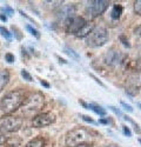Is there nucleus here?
Instances as JSON below:
<instances>
[{"label": "nucleus", "instance_id": "f257e3e1", "mask_svg": "<svg viewBox=\"0 0 141 147\" xmlns=\"http://www.w3.org/2000/svg\"><path fill=\"white\" fill-rule=\"evenodd\" d=\"M25 100V94L22 91H11L3 96L0 101V108L6 114H11L22 105Z\"/></svg>", "mask_w": 141, "mask_h": 147}, {"label": "nucleus", "instance_id": "f03ea898", "mask_svg": "<svg viewBox=\"0 0 141 147\" xmlns=\"http://www.w3.org/2000/svg\"><path fill=\"white\" fill-rule=\"evenodd\" d=\"M92 136L91 133L82 127H78L70 129L65 138V144L67 147H79L81 145H88L91 141Z\"/></svg>", "mask_w": 141, "mask_h": 147}, {"label": "nucleus", "instance_id": "7ed1b4c3", "mask_svg": "<svg viewBox=\"0 0 141 147\" xmlns=\"http://www.w3.org/2000/svg\"><path fill=\"white\" fill-rule=\"evenodd\" d=\"M45 105V99L44 95L39 92L32 93L28 98H26L22 102V111L25 114H31V113H35L39 112L40 109L44 107Z\"/></svg>", "mask_w": 141, "mask_h": 147}, {"label": "nucleus", "instance_id": "20e7f679", "mask_svg": "<svg viewBox=\"0 0 141 147\" xmlns=\"http://www.w3.org/2000/svg\"><path fill=\"white\" fill-rule=\"evenodd\" d=\"M108 40V31L105 27H95L87 36H86V45L95 48L103 46Z\"/></svg>", "mask_w": 141, "mask_h": 147}, {"label": "nucleus", "instance_id": "39448f33", "mask_svg": "<svg viewBox=\"0 0 141 147\" xmlns=\"http://www.w3.org/2000/svg\"><path fill=\"white\" fill-rule=\"evenodd\" d=\"M22 119L14 115H4L0 118V132L1 133H13L21 128Z\"/></svg>", "mask_w": 141, "mask_h": 147}, {"label": "nucleus", "instance_id": "423d86ee", "mask_svg": "<svg viewBox=\"0 0 141 147\" xmlns=\"http://www.w3.org/2000/svg\"><path fill=\"white\" fill-rule=\"evenodd\" d=\"M55 114L52 112H46V113H40L38 115H35L32 119V125L33 127L37 128H42V127H47L55 122Z\"/></svg>", "mask_w": 141, "mask_h": 147}, {"label": "nucleus", "instance_id": "0eeeda50", "mask_svg": "<svg viewBox=\"0 0 141 147\" xmlns=\"http://www.w3.org/2000/svg\"><path fill=\"white\" fill-rule=\"evenodd\" d=\"M108 5L109 3L106 1V0H93V1H89L87 5V12L93 18H95L101 16L108 8Z\"/></svg>", "mask_w": 141, "mask_h": 147}, {"label": "nucleus", "instance_id": "6e6552de", "mask_svg": "<svg viewBox=\"0 0 141 147\" xmlns=\"http://www.w3.org/2000/svg\"><path fill=\"white\" fill-rule=\"evenodd\" d=\"M85 24H86V21H85L84 18H81V17H74V18H72V19H70L66 24V26H67L66 27V32L68 34L75 35L82 28V26H84Z\"/></svg>", "mask_w": 141, "mask_h": 147}, {"label": "nucleus", "instance_id": "1a4fd4ad", "mask_svg": "<svg viewBox=\"0 0 141 147\" xmlns=\"http://www.w3.org/2000/svg\"><path fill=\"white\" fill-rule=\"evenodd\" d=\"M75 14V7L74 5H65L60 8V11L58 12L56 18L59 21H62V22H68L72 18H74Z\"/></svg>", "mask_w": 141, "mask_h": 147}, {"label": "nucleus", "instance_id": "9d476101", "mask_svg": "<svg viewBox=\"0 0 141 147\" xmlns=\"http://www.w3.org/2000/svg\"><path fill=\"white\" fill-rule=\"evenodd\" d=\"M124 61V54L119 51H109L105 54V63L109 66H117Z\"/></svg>", "mask_w": 141, "mask_h": 147}, {"label": "nucleus", "instance_id": "9b49d317", "mask_svg": "<svg viewBox=\"0 0 141 147\" xmlns=\"http://www.w3.org/2000/svg\"><path fill=\"white\" fill-rule=\"evenodd\" d=\"M94 28H95V25H94L92 21H88V22L86 21V24H85V25L82 26V28L75 34V36H77V38H86V36H87Z\"/></svg>", "mask_w": 141, "mask_h": 147}, {"label": "nucleus", "instance_id": "f8f14e48", "mask_svg": "<svg viewBox=\"0 0 141 147\" xmlns=\"http://www.w3.org/2000/svg\"><path fill=\"white\" fill-rule=\"evenodd\" d=\"M80 104L84 106V107H86L87 109H91V111L95 112L97 114H99V115H101V117L106 115V111H105L102 107H100V106H98V105H94V104H86L85 101H82V100H80Z\"/></svg>", "mask_w": 141, "mask_h": 147}, {"label": "nucleus", "instance_id": "ddd939ff", "mask_svg": "<svg viewBox=\"0 0 141 147\" xmlns=\"http://www.w3.org/2000/svg\"><path fill=\"white\" fill-rule=\"evenodd\" d=\"M9 80V72L8 69H1L0 71V92H1Z\"/></svg>", "mask_w": 141, "mask_h": 147}, {"label": "nucleus", "instance_id": "4468645a", "mask_svg": "<svg viewBox=\"0 0 141 147\" xmlns=\"http://www.w3.org/2000/svg\"><path fill=\"white\" fill-rule=\"evenodd\" d=\"M45 146H46V142H45V139L42 137L34 138L25 145V147H45Z\"/></svg>", "mask_w": 141, "mask_h": 147}, {"label": "nucleus", "instance_id": "2eb2a0df", "mask_svg": "<svg viewBox=\"0 0 141 147\" xmlns=\"http://www.w3.org/2000/svg\"><path fill=\"white\" fill-rule=\"evenodd\" d=\"M122 14V6L121 5H114L113 6V9H112V13H111V17L112 19H119Z\"/></svg>", "mask_w": 141, "mask_h": 147}, {"label": "nucleus", "instance_id": "dca6fc26", "mask_svg": "<svg viewBox=\"0 0 141 147\" xmlns=\"http://www.w3.org/2000/svg\"><path fill=\"white\" fill-rule=\"evenodd\" d=\"M124 119L125 120H127V121H129V122H131V124L133 125V127H134V131L138 133V134H141V128H140V126L136 124V122L132 119V118H129V117H127V115H124Z\"/></svg>", "mask_w": 141, "mask_h": 147}, {"label": "nucleus", "instance_id": "f3484780", "mask_svg": "<svg viewBox=\"0 0 141 147\" xmlns=\"http://www.w3.org/2000/svg\"><path fill=\"white\" fill-rule=\"evenodd\" d=\"M65 52L68 54V55H70V57H72V58H74V59H77V60H79V54L78 53H75L74 52V50H72V48H69V47H65Z\"/></svg>", "mask_w": 141, "mask_h": 147}, {"label": "nucleus", "instance_id": "a211bd4d", "mask_svg": "<svg viewBox=\"0 0 141 147\" xmlns=\"http://www.w3.org/2000/svg\"><path fill=\"white\" fill-rule=\"evenodd\" d=\"M0 33H1V35H3V36H5V38H6L7 40H11L12 35H11V33L8 32V30H6L5 27H1V26H0Z\"/></svg>", "mask_w": 141, "mask_h": 147}, {"label": "nucleus", "instance_id": "6ab92c4d", "mask_svg": "<svg viewBox=\"0 0 141 147\" xmlns=\"http://www.w3.org/2000/svg\"><path fill=\"white\" fill-rule=\"evenodd\" d=\"M134 11L136 14L141 16V0H136L134 3Z\"/></svg>", "mask_w": 141, "mask_h": 147}, {"label": "nucleus", "instance_id": "aec40b11", "mask_svg": "<svg viewBox=\"0 0 141 147\" xmlns=\"http://www.w3.org/2000/svg\"><path fill=\"white\" fill-rule=\"evenodd\" d=\"M26 28H27V30L31 32V34H32V35H34V36H35V38H38V39L40 38V34H39V32H38L37 30H35V28H33V27H32V26H30V25H27V26H26Z\"/></svg>", "mask_w": 141, "mask_h": 147}, {"label": "nucleus", "instance_id": "412c9836", "mask_svg": "<svg viewBox=\"0 0 141 147\" xmlns=\"http://www.w3.org/2000/svg\"><path fill=\"white\" fill-rule=\"evenodd\" d=\"M21 77L25 79V80H27V81H32V77H31V74L26 71V69H22L21 71Z\"/></svg>", "mask_w": 141, "mask_h": 147}, {"label": "nucleus", "instance_id": "4be33fe9", "mask_svg": "<svg viewBox=\"0 0 141 147\" xmlns=\"http://www.w3.org/2000/svg\"><path fill=\"white\" fill-rule=\"evenodd\" d=\"M120 41L122 42V45H124L125 47H127V48H131V44L128 42V39H126V36L121 35V36H120Z\"/></svg>", "mask_w": 141, "mask_h": 147}, {"label": "nucleus", "instance_id": "5701e85b", "mask_svg": "<svg viewBox=\"0 0 141 147\" xmlns=\"http://www.w3.org/2000/svg\"><path fill=\"white\" fill-rule=\"evenodd\" d=\"M122 131H124V133L126 134V136H127L128 138H131V137H132V132H131V129L128 128V126L124 125V126H122Z\"/></svg>", "mask_w": 141, "mask_h": 147}, {"label": "nucleus", "instance_id": "b1692460", "mask_svg": "<svg viewBox=\"0 0 141 147\" xmlns=\"http://www.w3.org/2000/svg\"><path fill=\"white\" fill-rule=\"evenodd\" d=\"M5 59H6V61H8V63H13L14 61V55L12 53H7L5 55Z\"/></svg>", "mask_w": 141, "mask_h": 147}, {"label": "nucleus", "instance_id": "393cba45", "mask_svg": "<svg viewBox=\"0 0 141 147\" xmlns=\"http://www.w3.org/2000/svg\"><path fill=\"white\" fill-rule=\"evenodd\" d=\"M108 108L111 109V111H113V112H114V113H115L116 115H120V117H124V115H122V113H121V112H120V111H119V109H117L116 107H114V106H109Z\"/></svg>", "mask_w": 141, "mask_h": 147}, {"label": "nucleus", "instance_id": "a878e982", "mask_svg": "<svg viewBox=\"0 0 141 147\" xmlns=\"http://www.w3.org/2000/svg\"><path fill=\"white\" fill-rule=\"evenodd\" d=\"M121 106L126 109V111H128V112H133V108H132L131 105H127V104H125V102H121Z\"/></svg>", "mask_w": 141, "mask_h": 147}, {"label": "nucleus", "instance_id": "bb28decb", "mask_svg": "<svg viewBox=\"0 0 141 147\" xmlns=\"http://www.w3.org/2000/svg\"><path fill=\"white\" fill-rule=\"evenodd\" d=\"M134 34L138 35V36H141V25H139L134 28Z\"/></svg>", "mask_w": 141, "mask_h": 147}, {"label": "nucleus", "instance_id": "cd10ccee", "mask_svg": "<svg viewBox=\"0 0 141 147\" xmlns=\"http://www.w3.org/2000/svg\"><path fill=\"white\" fill-rule=\"evenodd\" d=\"M81 118L84 119L85 121L89 122V124H95V122H94V120H93V119H91V118H89V117H87V115H81Z\"/></svg>", "mask_w": 141, "mask_h": 147}, {"label": "nucleus", "instance_id": "c85d7f7f", "mask_svg": "<svg viewBox=\"0 0 141 147\" xmlns=\"http://www.w3.org/2000/svg\"><path fill=\"white\" fill-rule=\"evenodd\" d=\"M91 77H92V78H93L94 80H95V82H98V84L100 85V86H101V87H106V86H105V84H103L102 81H100V80H99V79H98V78H97L95 76H93V74H91Z\"/></svg>", "mask_w": 141, "mask_h": 147}, {"label": "nucleus", "instance_id": "c756f323", "mask_svg": "<svg viewBox=\"0 0 141 147\" xmlns=\"http://www.w3.org/2000/svg\"><path fill=\"white\" fill-rule=\"evenodd\" d=\"M5 142H6V139H5L3 136H0V147L4 146V145H5Z\"/></svg>", "mask_w": 141, "mask_h": 147}, {"label": "nucleus", "instance_id": "7c9ffc66", "mask_svg": "<svg viewBox=\"0 0 141 147\" xmlns=\"http://www.w3.org/2000/svg\"><path fill=\"white\" fill-rule=\"evenodd\" d=\"M99 122L100 124H109V119H100Z\"/></svg>", "mask_w": 141, "mask_h": 147}, {"label": "nucleus", "instance_id": "2f4dec72", "mask_svg": "<svg viewBox=\"0 0 141 147\" xmlns=\"http://www.w3.org/2000/svg\"><path fill=\"white\" fill-rule=\"evenodd\" d=\"M40 84L42 85V86H45V87H47V88H48V87H50V84H48V82H46L45 80H40Z\"/></svg>", "mask_w": 141, "mask_h": 147}, {"label": "nucleus", "instance_id": "473e14b6", "mask_svg": "<svg viewBox=\"0 0 141 147\" xmlns=\"http://www.w3.org/2000/svg\"><path fill=\"white\" fill-rule=\"evenodd\" d=\"M0 19H1L3 21H6V20H7V18H6V17H4V16H1V14H0Z\"/></svg>", "mask_w": 141, "mask_h": 147}, {"label": "nucleus", "instance_id": "72a5a7b5", "mask_svg": "<svg viewBox=\"0 0 141 147\" xmlns=\"http://www.w3.org/2000/svg\"><path fill=\"white\" fill-rule=\"evenodd\" d=\"M58 59H59V60H60V63H62V64H66V61H65L64 59H61L60 57H58Z\"/></svg>", "mask_w": 141, "mask_h": 147}, {"label": "nucleus", "instance_id": "f704fd0d", "mask_svg": "<svg viewBox=\"0 0 141 147\" xmlns=\"http://www.w3.org/2000/svg\"><path fill=\"white\" fill-rule=\"evenodd\" d=\"M136 106H138V107L141 109V102H138V104H136Z\"/></svg>", "mask_w": 141, "mask_h": 147}, {"label": "nucleus", "instance_id": "c9c22d12", "mask_svg": "<svg viewBox=\"0 0 141 147\" xmlns=\"http://www.w3.org/2000/svg\"><path fill=\"white\" fill-rule=\"evenodd\" d=\"M139 69H140V71H141V60H140V61H139Z\"/></svg>", "mask_w": 141, "mask_h": 147}, {"label": "nucleus", "instance_id": "e433bc0d", "mask_svg": "<svg viewBox=\"0 0 141 147\" xmlns=\"http://www.w3.org/2000/svg\"><path fill=\"white\" fill-rule=\"evenodd\" d=\"M79 147H89V145H81V146H79Z\"/></svg>", "mask_w": 141, "mask_h": 147}, {"label": "nucleus", "instance_id": "4c0bfd02", "mask_svg": "<svg viewBox=\"0 0 141 147\" xmlns=\"http://www.w3.org/2000/svg\"><path fill=\"white\" fill-rule=\"evenodd\" d=\"M6 147H17V146H14V145H7Z\"/></svg>", "mask_w": 141, "mask_h": 147}, {"label": "nucleus", "instance_id": "58836bf2", "mask_svg": "<svg viewBox=\"0 0 141 147\" xmlns=\"http://www.w3.org/2000/svg\"><path fill=\"white\" fill-rule=\"evenodd\" d=\"M107 147H117L116 145H109V146H107Z\"/></svg>", "mask_w": 141, "mask_h": 147}]
</instances>
